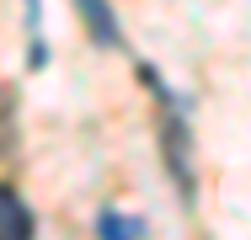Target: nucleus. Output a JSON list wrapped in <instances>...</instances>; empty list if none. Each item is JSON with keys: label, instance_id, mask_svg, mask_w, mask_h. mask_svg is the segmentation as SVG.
<instances>
[{"label": "nucleus", "instance_id": "obj_1", "mask_svg": "<svg viewBox=\"0 0 251 240\" xmlns=\"http://www.w3.org/2000/svg\"><path fill=\"white\" fill-rule=\"evenodd\" d=\"M139 80L155 91V107H160V149H166V171H171L176 192L193 203V139H187V118H182V107H176L171 86L155 75L150 64H139Z\"/></svg>", "mask_w": 251, "mask_h": 240}, {"label": "nucleus", "instance_id": "obj_2", "mask_svg": "<svg viewBox=\"0 0 251 240\" xmlns=\"http://www.w3.org/2000/svg\"><path fill=\"white\" fill-rule=\"evenodd\" d=\"M75 11H80L86 32L97 38V48H123V27H118V16H112L107 0H75Z\"/></svg>", "mask_w": 251, "mask_h": 240}, {"label": "nucleus", "instance_id": "obj_3", "mask_svg": "<svg viewBox=\"0 0 251 240\" xmlns=\"http://www.w3.org/2000/svg\"><path fill=\"white\" fill-rule=\"evenodd\" d=\"M0 240H32V208L5 182H0Z\"/></svg>", "mask_w": 251, "mask_h": 240}, {"label": "nucleus", "instance_id": "obj_4", "mask_svg": "<svg viewBox=\"0 0 251 240\" xmlns=\"http://www.w3.org/2000/svg\"><path fill=\"white\" fill-rule=\"evenodd\" d=\"M97 240H145V219L123 214V208H101L97 214Z\"/></svg>", "mask_w": 251, "mask_h": 240}]
</instances>
